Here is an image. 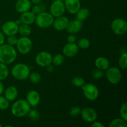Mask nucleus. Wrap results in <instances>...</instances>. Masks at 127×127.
I'll list each match as a JSON object with an SVG mask.
<instances>
[{
	"label": "nucleus",
	"mask_w": 127,
	"mask_h": 127,
	"mask_svg": "<svg viewBox=\"0 0 127 127\" xmlns=\"http://www.w3.org/2000/svg\"><path fill=\"white\" fill-rule=\"evenodd\" d=\"M17 57V52L13 46L7 44L0 45V62L3 64H10L14 62Z\"/></svg>",
	"instance_id": "obj_1"
},
{
	"label": "nucleus",
	"mask_w": 127,
	"mask_h": 127,
	"mask_svg": "<svg viewBox=\"0 0 127 127\" xmlns=\"http://www.w3.org/2000/svg\"><path fill=\"white\" fill-rule=\"evenodd\" d=\"M31 109V107L27 100L19 99L13 103L11 108V114L16 117L21 118L26 116Z\"/></svg>",
	"instance_id": "obj_2"
},
{
	"label": "nucleus",
	"mask_w": 127,
	"mask_h": 127,
	"mask_svg": "<svg viewBox=\"0 0 127 127\" xmlns=\"http://www.w3.org/2000/svg\"><path fill=\"white\" fill-rule=\"evenodd\" d=\"M30 68L27 64L18 63L14 64L11 69V74L15 79L19 81L26 80L30 74Z\"/></svg>",
	"instance_id": "obj_3"
},
{
	"label": "nucleus",
	"mask_w": 127,
	"mask_h": 127,
	"mask_svg": "<svg viewBox=\"0 0 127 127\" xmlns=\"http://www.w3.org/2000/svg\"><path fill=\"white\" fill-rule=\"evenodd\" d=\"M53 21L54 17L50 12L43 11L36 15L35 22L40 28L47 29L52 26Z\"/></svg>",
	"instance_id": "obj_4"
},
{
	"label": "nucleus",
	"mask_w": 127,
	"mask_h": 127,
	"mask_svg": "<svg viewBox=\"0 0 127 127\" xmlns=\"http://www.w3.org/2000/svg\"><path fill=\"white\" fill-rule=\"evenodd\" d=\"M17 50L22 55H27L32 50L33 43L29 37H21L17 39L16 45Z\"/></svg>",
	"instance_id": "obj_5"
},
{
	"label": "nucleus",
	"mask_w": 127,
	"mask_h": 127,
	"mask_svg": "<svg viewBox=\"0 0 127 127\" xmlns=\"http://www.w3.org/2000/svg\"><path fill=\"white\" fill-rule=\"evenodd\" d=\"M84 97L88 100L93 101L96 100L99 95V91L97 87L91 83L84 84L81 87Z\"/></svg>",
	"instance_id": "obj_6"
},
{
	"label": "nucleus",
	"mask_w": 127,
	"mask_h": 127,
	"mask_svg": "<svg viewBox=\"0 0 127 127\" xmlns=\"http://www.w3.org/2000/svg\"><path fill=\"white\" fill-rule=\"evenodd\" d=\"M105 72V76L108 81L112 84H117L121 81L122 78L121 71L117 67H109Z\"/></svg>",
	"instance_id": "obj_7"
},
{
	"label": "nucleus",
	"mask_w": 127,
	"mask_h": 127,
	"mask_svg": "<svg viewBox=\"0 0 127 127\" xmlns=\"http://www.w3.org/2000/svg\"><path fill=\"white\" fill-rule=\"evenodd\" d=\"M111 29L115 34L123 35L127 31V21L122 18H116L111 23Z\"/></svg>",
	"instance_id": "obj_8"
},
{
	"label": "nucleus",
	"mask_w": 127,
	"mask_h": 127,
	"mask_svg": "<svg viewBox=\"0 0 127 127\" xmlns=\"http://www.w3.org/2000/svg\"><path fill=\"white\" fill-rule=\"evenodd\" d=\"M52 54L50 52L47 51H42L39 52L36 55L35 61L36 64L40 67H47V66L52 63Z\"/></svg>",
	"instance_id": "obj_9"
},
{
	"label": "nucleus",
	"mask_w": 127,
	"mask_h": 127,
	"mask_svg": "<svg viewBox=\"0 0 127 127\" xmlns=\"http://www.w3.org/2000/svg\"><path fill=\"white\" fill-rule=\"evenodd\" d=\"M65 11V6L63 1L55 0L52 2L50 7V13L54 17L63 16Z\"/></svg>",
	"instance_id": "obj_10"
},
{
	"label": "nucleus",
	"mask_w": 127,
	"mask_h": 127,
	"mask_svg": "<svg viewBox=\"0 0 127 127\" xmlns=\"http://www.w3.org/2000/svg\"><path fill=\"white\" fill-rule=\"evenodd\" d=\"M19 26L15 21H8L2 24L1 29L5 35H15L18 33Z\"/></svg>",
	"instance_id": "obj_11"
},
{
	"label": "nucleus",
	"mask_w": 127,
	"mask_h": 127,
	"mask_svg": "<svg viewBox=\"0 0 127 127\" xmlns=\"http://www.w3.org/2000/svg\"><path fill=\"white\" fill-rule=\"evenodd\" d=\"M81 117L84 121L88 123H93L97 118V113L94 109L91 107H85L81 111Z\"/></svg>",
	"instance_id": "obj_12"
},
{
	"label": "nucleus",
	"mask_w": 127,
	"mask_h": 127,
	"mask_svg": "<svg viewBox=\"0 0 127 127\" xmlns=\"http://www.w3.org/2000/svg\"><path fill=\"white\" fill-rule=\"evenodd\" d=\"M69 21V19L67 18V17L63 15L54 19L52 26L56 31H62L66 29Z\"/></svg>",
	"instance_id": "obj_13"
},
{
	"label": "nucleus",
	"mask_w": 127,
	"mask_h": 127,
	"mask_svg": "<svg viewBox=\"0 0 127 127\" xmlns=\"http://www.w3.org/2000/svg\"><path fill=\"white\" fill-rule=\"evenodd\" d=\"M79 47L75 43H68L63 48V54L69 58L75 57L78 53Z\"/></svg>",
	"instance_id": "obj_14"
},
{
	"label": "nucleus",
	"mask_w": 127,
	"mask_h": 127,
	"mask_svg": "<svg viewBox=\"0 0 127 127\" xmlns=\"http://www.w3.org/2000/svg\"><path fill=\"white\" fill-rule=\"evenodd\" d=\"M26 100L31 107H36L40 101V94L35 90L30 91L26 95Z\"/></svg>",
	"instance_id": "obj_15"
},
{
	"label": "nucleus",
	"mask_w": 127,
	"mask_h": 127,
	"mask_svg": "<svg viewBox=\"0 0 127 127\" xmlns=\"http://www.w3.org/2000/svg\"><path fill=\"white\" fill-rule=\"evenodd\" d=\"M65 9L69 13L76 14L80 9L81 2L79 0H64Z\"/></svg>",
	"instance_id": "obj_16"
},
{
	"label": "nucleus",
	"mask_w": 127,
	"mask_h": 127,
	"mask_svg": "<svg viewBox=\"0 0 127 127\" xmlns=\"http://www.w3.org/2000/svg\"><path fill=\"white\" fill-rule=\"evenodd\" d=\"M82 27H83L82 21L76 19L69 21L66 29L70 34H76L80 32Z\"/></svg>",
	"instance_id": "obj_17"
},
{
	"label": "nucleus",
	"mask_w": 127,
	"mask_h": 127,
	"mask_svg": "<svg viewBox=\"0 0 127 127\" xmlns=\"http://www.w3.org/2000/svg\"><path fill=\"white\" fill-rule=\"evenodd\" d=\"M31 8L32 2L31 0H17L15 4L16 11L20 14L30 11Z\"/></svg>",
	"instance_id": "obj_18"
},
{
	"label": "nucleus",
	"mask_w": 127,
	"mask_h": 127,
	"mask_svg": "<svg viewBox=\"0 0 127 127\" xmlns=\"http://www.w3.org/2000/svg\"><path fill=\"white\" fill-rule=\"evenodd\" d=\"M18 89L14 86H10L4 91V97L9 102L16 100L18 96Z\"/></svg>",
	"instance_id": "obj_19"
},
{
	"label": "nucleus",
	"mask_w": 127,
	"mask_h": 127,
	"mask_svg": "<svg viewBox=\"0 0 127 127\" xmlns=\"http://www.w3.org/2000/svg\"><path fill=\"white\" fill-rule=\"evenodd\" d=\"M36 15L33 14L32 11H27L24 13L21 14L19 19L22 24H25L27 25H31L34 23L35 21Z\"/></svg>",
	"instance_id": "obj_20"
},
{
	"label": "nucleus",
	"mask_w": 127,
	"mask_h": 127,
	"mask_svg": "<svg viewBox=\"0 0 127 127\" xmlns=\"http://www.w3.org/2000/svg\"><path fill=\"white\" fill-rule=\"evenodd\" d=\"M95 67L102 71H105L110 67L109 60L104 57H99L95 59L94 62Z\"/></svg>",
	"instance_id": "obj_21"
},
{
	"label": "nucleus",
	"mask_w": 127,
	"mask_h": 127,
	"mask_svg": "<svg viewBox=\"0 0 127 127\" xmlns=\"http://www.w3.org/2000/svg\"><path fill=\"white\" fill-rule=\"evenodd\" d=\"M18 32L22 37H29L32 33V29L29 25L21 24L19 26Z\"/></svg>",
	"instance_id": "obj_22"
},
{
	"label": "nucleus",
	"mask_w": 127,
	"mask_h": 127,
	"mask_svg": "<svg viewBox=\"0 0 127 127\" xmlns=\"http://www.w3.org/2000/svg\"><path fill=\"white\" fill-rule=\"evenodd\" d=\"M89 16V11L86 7H80L76 13L77 19L81 21H83L86 19Z\"/></svg>",
	"instance_id": "obj_23"
},
{
	"label": "nucleus",
	"mask_w": 127,
	"mask_h": 127,
	"mask_svg": "<svg viewBox=\"0 0 127 127\" xmlns=\"http://www.w3.org/2000/svg\"><path fill=\"white\" fill-rule=\"evenodd\" d=\"M9 76V69L7 65L0 62V81L6 79Z\"/></svg>",
	"instance_id": "obj_24"
},
{
	"label": "nucleus",
	"mask_w": 127,
	"mask_h": 127,
	"mask_svg": "<svg viewBox=\"0 0 127 127\" xmlns=\"http://www.w3.org/2000/svg\"><path fill=\"white\" fill-rule=\"evenodd\" d=\"M127 121L123 119H115L112 120L109 124L110 127H126Z\"/></svg>",
	"instance_id": "obj_25"
},
{
	"label": "nucleus",
	"mask_w": 127,
	"mask_h": 127,
	"mask_svg": "<svg viewBox=\"0 0 127 127\" xmlns=\"http://www.w3.org/2000/svg\"><path fill=\"white\" fill-rule=\"evenodd\" d=\"M64 62V57L63 54H57L52 58V63L56 66H59L63 64Z\"/></svg>",
	"instance_id": "obj_26"
},
{
	"label": "nucleus",
	"mask_w": 127,
	"mask_h": 127,
	"mask_svg": "<svg viewBox=\"0 0 127 127\" xmlns=\"http://www.w3.org/2000/svg\"><path fill=\"white\" fill-rule=\"evenodd\" d=\"M29 78L30 81L32 83H34V84H37V83H40L42 79L41 75L40 73H38L37 71H32L30 72V74L29 75Z\"/></svg>",
	"instance_id": "obj_27"
},
{
	"label": "nucleus",
	"mask_w": 127,
	"mask_h": 127,
	"mask_svg": "<svg viewBox=\"0 0 127 127\" xmlns=\"http://www.w3.org/2000/svg\"><path fill=\"white\" fill-rule=\"evenodd\" d=\"M119 66L122 69L125 70L127 68V53H124L119 59Z\"/></svg>",
	"instance_id": "obj_28"
},
{
	"label": "nucleus",
	"mask_w": 127,
	"mask_h": 127,
	"mask_svg": "<svg viewBox=\"0 0 127 127\" xmlns=\"http://www.w3.org/2000/svg\"><path fill=\"white\" fill-rule=\"evenodd\" d=\"M71 83L74 86L77 88H81L85 84V81L81 77L75 76L72 79Z\"/></svg>",
	"instance_id": "obj_29"
},
{
	"label": "nucleus",
	"mask_w": 127,
	"mask_h": 127,
	"mask_svg": "<svg viewBox=\"0 0 127 127\" xmlns=\"http://www.w3.org/2000/svg\"><path fill=\"white\" fill-rule=\"evenodd\" d=\"M77 45L81 49H88L90 47V41L86 38H82L79 40Z\"/></svg>",
	"instance_id": "obj_30"
},
{
	"label": "nucleus",
	"mask_w": 127,
	"mask_h": 127,
	"mask_svg": "<svg viewBox=\"0 0 127 127\" xmlns=\"http://www.w3.org/2000/svg\"><path fill=\"white\" fill-rule=\"evenodd\" d=\"M9 107V101L4 96L0 95V110H4Z\"/></svg>",
	"instance_id": "obj_31"
},
{
	"label": "nucleus",
	"mask_w": 127,
	"mask_h": 127,
	"mask_svg": "<svg viewBox=\"0 0 127 127\" xmlns=\"http://www.w3.org/2000/svg\"><path fill=\"white\" fill-rule=\"evenodd\" d=\"M27 115H28L29 118L32 121H36L40 117L39 112H38V110H35V109H31Z\"/></svg>",
	"instance_id": "obj_32"
},
{
	"label": "nucleus",
	"mask_w": 127,
	"mask_h": 127,
	"mask_svg": "<svg viewBox=\"0 0 127 127\" xmlns=\"http://www.w3.org/2000/svg\"><path fill=\"white\" fill-rule=\"evenodd\" d=\"M45 11V6L44 5H42L40 4H35L34 6L32 8V12L35 15L40 13V12Z\"/></svg>",
	"instance_id": "obj_33"
},
{
	"label": "nucleus",
	"mask_w": 127,
	"mask_h": 127,
	"mask_svg": "<svg viewBox=\"0 0 127 127\" xmlns=\"http://www.w3.org/2000/svg\"><path fill=\"white\" fill-rule=\"evenodd\" d=\"M120 115L122 119L127 121V102H124L121 105L120 109Z\"/></svg>",
	"instance_id": "obj_34"
},
{
	"label": "nucleus",
	"mask_w": 127,
	"mask_h": 127,
	"mask_svg": "<svg viewBox=\"0 0 127 127\" xmlns=\"http://www.w3.org/2000/svg\"><path fill=\"white\" fill-rule=\"evenodd\" d=\"M81 111V109L79 107H73L70 109V110H69V115L71 117H76L80 115Z\"/></svg>",
	"instance_id": "obj_35"
},
{
	"label": "nucleus",
	"mask_w": 127,
	"mask_h": 127,
	"mask_svg": "<svg viewBox=\"0 0 127 127\" xmlns=\"http://www.w3.org/2000/svg\"><path fill=\"white\" fill-rule=\"evenodd\" d=\"M17 39H18V38L16 37V35H9L7 36L6 41H7V44L14 47V46H16L17 42Z\"/></svg>",
	"instance_id": "obj_36"
},
{
	"label": "nucleus",
	"mask_w": 127,
	"mask_h": 127,
	"mask_svg": "<svg viewBox=\"0 0 127 127\" xmlns=\"http://www.w3.org/2000/svg\"><path fill=\"white\" fill-rule=\"evenodd\" d=\"M92 75L95 79H100L103 76L104 73H103V71L97 68L96 69L93 71V73H92Z\"/></svg>",
	"instance_id": "obj_37"
},
{
	"label": "nucleus",
	"mask_w": 127,
	"mask_h": 127,
	"mask_svg": "<svg viewBox=\"0 0 127 127\" xmlns=\"http://www.w3.org/2000/svg\"><path fill=\"white\" fill-rule=\"evenodd\" d=\"M67 41L68 43H75L76 41V37L74 34H70L67 38Z\"/></svg>",
	"instance_id": "obj_38"
},
{
	"label": "nucleus",
	"mask_w": 127,
	"mask_h": 127,
	"mask_svg": "<svg viewBox=\"0 0 127 127\" xmlns=\"http://www.w3.org/2000/svg\"><path fill=\"white\" fill-rule=\"evenodd\" d=\"M5 35L2 31H0V45L4 44L5 42Z\"/></svg>",
	"instance_id": "obj_39"
},
{
	"label": "nucleus",
	"mask_w": 127,
	"mask_h": 127,
	"mask_svg": "<svg viewBox=\"0 0 127 127\" xmlns=\"http://www.w3.org/2000/svg\"><path fill=\"white\" fill-rule=\"evenodd\" d=\"M93 123V124L91 125L92 127H104V125H103L100 122L94 121Z\"/></svg>",
	"instance_id": "obj_40"
},
{
	"label": "nucleus",
	"mask_w": 127,
	"mask_h": 127,
	"mask_svg": "<svg viewBox=\"0 0 127 127\" xmlns=\"http://www.w3.org/2000/svg\"><path fill=\"white\" fill-rule=\"evenodd\" d=\"M45 68L47 71L50 73H53V71H54V68H53V66L52 65V64H49V65H48L47 67H45Z\"/></svg>",
	"instance_id": "obj_41"
},
{
	"label": "nucleus",
	"mask_w": 127,
	"mask_h": 127,
	"mask_svg": "<svg viewBox=\"0 0 127 127\" xmlns=\"http://www.w3.org/2000/svg\"><path fill=\"white\" fill-rule=\"evenodd\" d=\"M4 91V87L3 83H2V81H0V95H2Z\"/></svg>",
	"instance_id": "obj_42"
},
{
	"label": "nucleus",
	"mask_w": 127,
	"mask_h": 127,
	"mask_svg": "<svg viewBox=\"0 0 127 127\" xmlns=\"http://www.w3.org/2000/svg\"><path fill=\"white\" fill-rule=\"evenodd\" d=\"M32 4H41L43 0H31Z\"/></svg>",
	"instance_id": "obj_43"
},
{
	"label": "nucleus",
	"mask_w": 127,
	"mask_h": 127,
	"mask_svg": "<svg viewBox=\"0 0 127 127\" xmlns=\"http://www.w3.org/2000/svg\"><path fill=\"white\" fill-rule=\"evenodd\" d=\"M15 22H16V23L18 25V26H19V25L21 24H22V22H21V21H20V19L19 20H17V21H15Z\"/></svg>",
	"instance_id": "obj_44"
},
{
	"label": "nucleus",
	"mask_w": 127,
	"mask_h": 127,
	"mask_svg": "<svg viewBox=\"0 0 127 127\" xmlns=\"http://www.w3.org/2000/svg\"><path fill=\"white\" fill-rule=\"evenodd\" d=\"M2 127V125H1V124H0V127Z\"/></svg>",
	"instance_id": "obj_45"
},
{
	"label": "nucleus",
	"mask_w": 127,
	"mask_h": 127,
	"mask_svg": "<svg viewBox=\"0 0 127 127\" xmlns=\"http://www.w3.org/2000/svg\"><path fill=\"white\" fill-rule=\"evenodd\" d=\"M60 1H63V0H60Z\"/></svg>",
	"instance_id": "obj_46"
}]
</instances>
